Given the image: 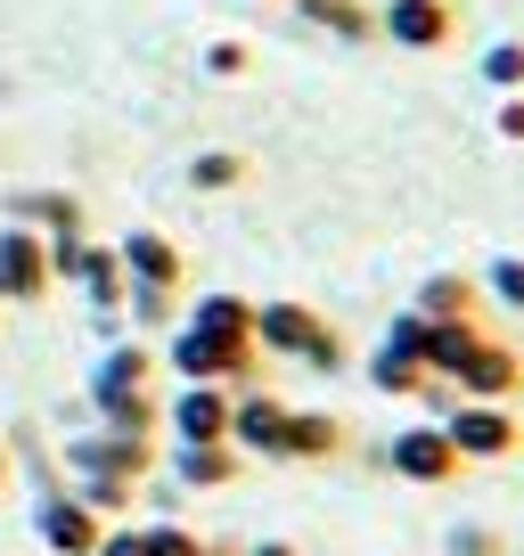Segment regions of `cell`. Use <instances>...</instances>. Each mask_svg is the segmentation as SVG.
I'll use <instances>...</instances> for the list:
<instances>
[{
    "mask_svg": "<svg viewBox=\"0 0 524 556\" xmlns=\"http://www.w3.org/2000/svg\"><path fill=\"white\" fill-rule=\"evenodd\" d=\"M0 442H9V458H17V475H25V483H34V500H50V491H66V467H58V451H50V442H41V426H34V417H17V426H9V434H0Z\"/></svg>",
    "mask_w": 524,
    "mask_h": 556,
    "instance_id": "e0dca14e",
    "label": "cell"
},
{
    "mask_svg": "<svg viewBox=\"0 0 524 556\" xmlns=\"http://www.w3.org/2000/svg\"><path fill=\"white\" fill-rule=\"evenodd\" d=\"M205 540L189 532V523H140V556H197Z\"/></svg>",
    "mask_w": 524,
    "mask_h": 556,
    "instance_id": "4dcf8cb0",
    "label": "cell"
},
{
    "mask_svg": "<svg viewBox=\"0 0 524 556\" xmlns=\"http://www.w3.org/2000/svg\"><path fill=\"white\" fill-rule=\"evenodd\" d=\"M287 417H296V401L246 384V393L229 401V451H238V458H262V467H287Z\"/></svg>",
    "mask_w": 524,
    "mask_h": 556,
    "instance_id": "277c9868",
    "label": "cell"
},
{
    "mask_svg": "<svg viewBox=\"0 0 524 556\" xmlns=\"http://www.w3.org/2000/svg\"><path fill=\"white\" fill-rule=\"evenodd\" d=\"M9 222L17 229H41V238H66V229H90V213H83V197L74 189H9Z\"/></svg>",
    "mask_w": 524,
    "mask_h": 556,
    "instance_id": "5bb4252c",
    "label": "cell"
},
{
    "mask_svg": "<svg viewBox=\"0 0 524 556\" xmlns=\"http://www.w3.org/2000/svg\"><path fill=\"white\" fill-rule=\"evenodd\" d=\"M377 467L385 475H402V483H419V491H435V483H459V451H451V434H442L435 417H419V426H402L394 442H377Z\"/></svg>",
    "mask_w": 524,
    "mask_h": 556,
    "instance_id": "3957f363",
    "label": "cell"
},
{
    "mask_svg": "<svg viewBox=\"0 0 524 556\" xmlns=\"http://www.w3.org/2000/svg\"><path fill=\"white\" fill-rule=\"evenodd\" d=\"M9 483H17V458H9V442H0V491H9Z\"/></svg>",
    "mask_w": 524,
    "mask_h": 556,
    "instance_id": "8d00e7d4",
    "label": "cell"
},
{
    "mask_svg": "<svg viewBox=\"0 0 524 556\" xmlns=\"http://www.w3.org/2000/svg\"><path fill=\"white\" fill-rule=\"evenodd\" d=\"M320 336H328V319L312 303H254V352H271V361H303Z\"/></svg>",
    "mask_w": 524,
    "mask_h": 556,
    "instance_id": "8fae6325",
    "label": "cell"
},
{
    "mask_svg": "<svg viewBox=\"0 0 524 556\" xmlns=\"http://www.w3.org/2000/svg\"><path fill=\"white\" fill-rule=\"evenodd\" d=\"M451 384H459V401H516L524 393V361H516V344L484 336V344L451 368Z\"/></svg>",
    "mask_w": 524,
    "mask_h": 556,
    "instance_id": "9c48e42d",
    "label": "cell"
},
{
    "mask_svg": "<svg viewBox=\"0 0 524 556\" xmlns=\"http://www.w3.org/2000/svg\"><path fill=\"white\" fill-rule=\"evenodd\" d=\"M123 393H157V344H140V336H115L90 368V401H123Z\"/></svg>",
    "mask_w": 524,
    "mask_h": 556,
    "instance_id": "7c38bea8",
    "label": "cell"
},
{
    "mask_svg": "<svg viewBox=\"0 0 524 556\" xmlns=\"http://www.w3.org/2000/svg\"><path fill=\"white\" fill-rule=\"evenodd\" d=\"M296 458H345V417L296 409L287 417V467H296Z\"/></svg>",
    "mask_w": 524,
    "mask_h": 556,
    "instance_id": "44dd1931",
    "label": "cell"
},
{
    "mask_svg": "<svg viewBox=\"0 0 524 556\" xmlns=\"http://www.w3.org/2000/svg\"><path fill=\"white\" fill-rule=\"evenodd\" d=\"M435 426L451 434L459 467H500V458L524 442V426H516V409H508V401H459V409H442Z\"/></svg>",
    "mask_w": 524,
    "mask_h": 556,
    "instance_id": "7a4b0ae2",
    "label": "cell"
},
{
    "mask_svg": "<svg viewBox=\"0 0 524 556\" xmlns=\"http://www.w3.org/2000/svg\"><path fill=\"white\" fill-rule=\"evenodd\" d=\"M361 384H369V393H394V401H419L426 368H419V361H402L394 344H377V352L361 361Z\"/></svg>",
    "mask_w": 524,
    "mask_h": 556,
    "instance_id": "cb8c5ba5",
    "label": "cell"
},
{
    "mask_svg": "<svg viewBox=\"0 0 524 556\" xmlns=\"http://www.w3.org/2000/svg\"><path fill=\"white\" fill-rule=\"evenodd\" d=\"M164 475H173L180 491H222V483L246 475V458L229 451V442H173V451H164Z\"/></svg>",
    "mask_w": 524,
    "mask_h": 556,
    "instance_id": "4fadbf2b",
    "label": "cell"
},
{
    "mask_svg": "<svg viewBox=\"0 0 524 556\" xmlns=\"http://www.w3.org/2000/svg\"><path fill=\"white\" fill-rule=\"evenodd\" d=\"M115 262H123L132 287H164V295H180V278H189V262H180V245L164 238V229H123Z\"/></svg>",
    "mask_w": 524,
    "mask_h": 556,
    "instance_id": "30bf717a",
    "label": "cell"
},
{
    "mask_svg": "<svg viewBox=\"0 0 524 556\" xmlns=\"http://www.w3.org/2000/svg\"><path fill=\"white\" fill-rule=\"evenodd\" d=\"M246 173H254V164H246L238 148H197V156H189V189H197V197H229V189H246Z\"/></svg>",
    "mask_w": 524,
    "mask_h": 556,
    "instance_id": "484cf974",
    "label": "cell"
},
{
    "mask_svg": "<svg viewBox=\"0 0 524 556\" xmlns=\"http://www.w3.org/2000/svg\"><path fill=\"white\" fill-rule=\"evenodd\" d=\"M90 426H107V434H164V393H123V401H90Z\"/></svg>",
    "mask_w": 524,
    "mask_h": 556,
    "instance_id": "7402d4cb",
    "label": "cell"
},
{
    "mask_svg": "<svg viewBox=\"0 0 524 556\" xmlns=\"http://www.w3.org/2000/svg\"><path fill=\"white\" fill-rule=\"evenodd\" d=\"M491 131H500L508 148H524V90H508V99L491 106Z\"/></svg>",
    "mask_w": 524,
    "mask_h": 556,
    "instance_id": "e575fe53",
    "label": "cell"
},
{
    "mask_svg": "<svg viewBox=\"0 0 524 556\" xmlns=\"http://www.w3.org/2000/svg\"><path fill=\"white\" fill-rule=\"evenodd\" d=\"M74 287H83V303H90V319H99V312H123V295H132V278H123V262H115V245H99V238H83V262H74Z\"/></svg>",
    "mask_w": 524,
    "mask_h": 556,
    "instance_id": "2e32d148",
    "label": "cell"
},
{
    "mask_svg": "<svg viewBox=\"0 0 524 556\" xmlns=\"http://www.w3.org/2000/svg\"><path fill=\"white\" fill-rule=\"evenodd\" d=\"M303 25H320V34H336V41H377V9L369 0H287Z\"/></svg>",
    "mask_w": 524,
    "mask_h": 556,
    "instance_id": "ffe728a7",
    "label": "cell"
},
{
    "mask_svg": "<svg viewBox=\"0 0 524 556\" xmlns=\"http://www.w3.org/2000/svg\"><path fill=\"white\" fill-rule=\"evenodd\" d=\"M90 442H99V467L123 475V483H140V475L164 467V442L157 434H107V426H90Z\"/></svg>",
    "mask_w": 524,
    "mask_h": 556,
    "instance_id": "d6986e66",
    "label": "cell"
},
{
    "mask_svg": "<svg viewBox=\"0 0 524 556\" xmlns=\"http://www.w3.org/2000/svg\"><path fill=\"white\" fill-rule=\"evenodd\" d=\"M484 336H491L484 319H426V368H435V377H451V368L467 361Z\"/></svg>",
    "mask_w": 524,
    "mask_h": 556,
    "instance_id": "603a6c76",
    "label": "cell"
},
{
    "mask_svg": "<svg viewBox=\"0 0 524 556\" xmlns=\"http://www.w3.org/2000/svg\"><path fill=\"white\" fill-rule=\"evenodd\" d=\"M238 556H296V540H238Z\"/></svg>",
    "mask_w": 524,
    "mask_h": 556,
    "instance_id": "d590c367",
    "label": "cell"
},
{
    "mask_svg": "<svg viewBox=\"0 0 524 556\" xmlns=\"http://www.w3.org/2000/svg\"><path fill=\"white\" fill-rule=\"evenodd\" d=\"M475 287H484V303L524 319V254H491V270H475Z\"/></svg>",
    "mask_w": 524,
    "mask_h": 556,
    "instance_id": "83f0119b",
    "label": "cell"
},
{
    "mask_svg": "<svg viewBox=\"0 0 524 556\" xmlns=\"http://www.w3.org/2000/svg\"><path fill=\"white\" fill-rule=\"evenodd\" d=\"M99 532H107V516H90L74 491L34 500V540H41L50 556H99Z\"/></svg>",
    "mask_w": 524,
    "mask_h": 556,
    "instance_id": "ba28073f",
    "label": "cell"
},
{
    "mask_svg": "<svg viewBox=\"0 0 524 556\" xmlns=\"http://www.w3.org/2000/svg\"><path fill=\"white\" fill-rule=\"evenodd\" d=\"M484 83L500 90V99H508V90H524V34H516V41H491V50H484Z\"/></svg>",
    "mask_w": 524,
    "mask_h": 556,
    "instance_id": "f1b7e54d",
    "label": "cell"
},
{
    "mask_svg": "<svg viewBox=\"0 0 524 556\" xmlns=\"http://www.w3.org/2000/svg\"><path fill=\"white\" fill-rule=\"evenodd\" d=\"M419 319H475L484 312V287H475L467 270H435V278H419V303H410Z\"/></svg>",
    "mask_w": 524,
    "mask_h": 556,
    "instance_id": "ac0fdd59",
    "label": "cell"
},
{
    "mask_svg": "<svg viewBox=\"0 0 524 556\" xmlns=\"http://www.w3.org/2000/svg\"><path fill=\"white\" fill-rule=\"evenodd\" d=\"M123 328L140 336H173L180 328V295H164V287H132V295H123Z\"/></svg>",
    "mask_w": 524,
    "mask_h": 556,
    "instance_id": "d4e9b609",
    "label": "cell"
},
{
    "mask_svg": "<svg viewBox=\"0 0 524 556\" xmlns=\"http://www.w3.org/2000/svg\"><path fill=\"white\" fill-rule=\"evenodd\" d=\"M197 556H238V540H205V548H197Z\"/></svg>",
    "mask_w": 524,
    "mask_h": 556,
    "instance_id": "74e56055",
    "label": "cell"
},
{
    "mask_svg": "<svg viewBox=\"0 0 524 556\" xmlns=\"http://www.w3.org/2000/svg\"><path fill=\"white\" fill-rule=\"evenodd\" d=\"M74 500H83L90 507V516H107V523H123V516H132V483H123V475H107V467H90V475H74Z\"/></svg>",
    "mask_w": 524,
    "mask_h": 556,
    "instance_id": "4316f807",
    "label": "cell"
},
{
    "mask_svg": "<svg viewBox=\"0 0 524 556\" xmlns=\"http://www.w3.org/2000/svg\"><path fill=\"white\" fill-rule=\"evenodd\" d=\"M164 368H173V384H229V393H246L262 368L254 344H222V336L205 328H173L164 336Z\"/></svg>",
    "mask_w": 524,
    "mask_h": 556,
    "instance_id": "6da1fadb",
    "label": "cell"
},
{
    "mask_svg": "<svg viewBox=\"0 0 524 556\" xmlns=\"http://www.w3.org/2000/svg\"><path fill=\"white\" fill-rule=\"evenodd\" d=\"M229 384H173L164 393V434L173 442H229Z\"/></svg>",
    "mask_w": 524,
    "mask_h": 556,
    "instance_id": "52a82bcc",
    "label": "cell"
},
{
    "mask_svg": "<svg viewBox=\"0 0 524 556\" xmlns=\"http://www.w3.org/2000/svg\"><path fill=\"white\" fill-rule=\"evenodd\" d=\"M296 368H312V377H345V368H352V344H345V336H336V328H328V336H320V344H312V352H303V361H296Z\"/></svg>",
    "mask_w": 524,
    "mask_h": 556,
    "instance_id": "1f68e13d",
    "label": "cell"
},
{
    "mask_svg": "<svg viewBox=\"0 0 524 556\" xmlns=\"http://www.w3.org/2000/svg\"><path fill=\"white\" fill-rule=\"evenodd\" d=\"M246 66H254V50H246V41H213V50H205V74H213V83H238Z\"/></svg>",
    "mask_w": 524,
    "mask_h": 556,
    "instance_id": "d6a6232c",
    "label": "cell"
},
{
    "mask_svg": "<svg viewBox=\"0 0 524 556\" xmlns=\"http://www.w3.org/2000/svg\"><path fill=\"white\" fill-rule=\"evenodd\" d=\"M41 295H50V245H41V229L0 222V312L9 303H41Z\"/></svg>",
    "mask_w": 524,
    "mask_h": 556,
    "instance_id": "8992f818",
    "label": "cell"
},
{
    "mask_svg": "<svg viewBox=\"0 0 524 556\" xmlns=\"http://www.w3.org/2000/svg\"><path fill=\"white\" fill-rule=\"evenodd\" d=\"M180 328H205V336H222V344H254V303L229 295V287H205V295H189Z\"/></svg>",
    "mask_w": 524,
    "mask_h": 556,
    "instance_id": "9a60e30c",
    "label": "cell"
},
{
    "mask_svg": "<svg viewBox=\"0 0 524 556\" xmlns=\"http://www.w3.org/2000/svg\"><path fill=\"white\" fill-rule=\"evenodd\" d=\"M442 548L451 556H508V540L491 532V523H475V516H459L451 532H442Z\"/></svg>",
    "mask_w": 524,
    "mask_h": 556,
    "instance_id": "f546056e",
    "label": "cell"
},
{
    "mask_svg": "<svg viewBox=\"0 0 524 556\" xmlns=\"http://www.w3.org/2000/svg\"><path fill=\"white\" fill-rule=\"evenodd\" d=\"M385 344L402 352V361H419V368H426V319H419V312H402L394 328H385Z\"/></svg>",
    "mask_w": 524,
    "mask_h": 556,
    "instance_id": "836d02e7",
    "label": "cell"
},
{
    "mask_svg": "<svg viewBox=\"0 0 524 556\" xmlns=\"http://www.w3.org/2000/svg\"><path fill=\"white\" fill-rule=\"evenodd\" d=\"M377 41L435 58V50L459 41V9H451V0H385V9H377Z\"/></svg>",
    "mask_w": 524,
    "mask_h": 556,
    "instance_id": "5b68a950",
    "label": "cell"
}]
</instances>
